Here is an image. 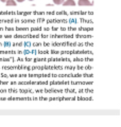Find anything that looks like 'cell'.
<instances>
[{"instance_id": "obj_7", "label": "cell", "mask_w": 121, "mask_h": 127, "mask_svg": "<svg viewBox=\"0 0 121 127\" xmlns=\"http://www.w3.org/2000/svg\"><path fill=\"white\" fill-rule=\"evenodd\" d=\"M30 1H33V0H30Z\"/></svg>"}, {"instance_id": "obj_6", "label": "cell", "mask_w": 121, "mask_h": 127, "mask_svg": "<svg viewBox=\"0 0 121 127\" xmlns=\"http://www.w3.org/2000/svg\"><path fill=\"white\" fill-rule=\"evenodd\" d=\"M0 1H2V2H6L7 0H0Z\"/></svg>"}, {"instance_id": "obj_4", "label": "cell", "mask_w": 121, "mask_h": 127, "mask_svg": "<svg viewBox=\"0 0 121 127\" xmlns=\"http://www.w3.org/2000/svg\"><path fill=\"white\" fill-rule=\"evenodd\" d=\"M64 1H65V0H53L54 4H58V5L63 4V2H64Z\"/></svg>"}, {"instance_id": "obj_1", "label": "cell", "mask_w": 121, "mask_h": 127, "mask_svg": "<svg viewBox=\"0 0 121 127\" xmlns=\"http://www.w3.org/2000/svg\"><path fill=\"white\" fill-rule=\"evenodd\" d=\"M78 4L80 6H90L94 4V3H91L90 1H88V0H79Z\"/></svg>"}, {"instance_id": "obj_5", "label": "cell", "mask_w": 121, "mask_h": 127, "mask_svg": "<svg viewBox=\"0 0 121 127\" xmlns=\"http://www.w3.org/2000/svg\"><path fill=\"white\" fill-rule=\"evenodd\" d=\"M16 1H17V2H23L25 0H16Z\"/></svg>"}, {"instance_id": "obj_3", "label": "cell", "mask_w": 121, "mask_h": 127, "mask_svg": "<svg viewBox=\"0 0 121 127\" xmlns=\"http://www.w3.org/2000/svg\"><path fill=\"white\" fill-rule=\"evenodd\" d=\"M5 3L7 6H15L16 5V1H14V0H7Z\"/></svg>"}, {"instance_id": "obj_2", "label": "cell", "mask_w": 121, "mask_h": 127, "mask_svg": "<svg viewBox=\"0 0 121 127\" xmlns=\"http://www.w3.org/2000/svg\"><path fill=\"white\" fill-rule=\"evenodd\" d=\"M63 4L65 6H74L75 5V2L73 0H66V1L63 2Z\"/></svg>"}]
</instances>
